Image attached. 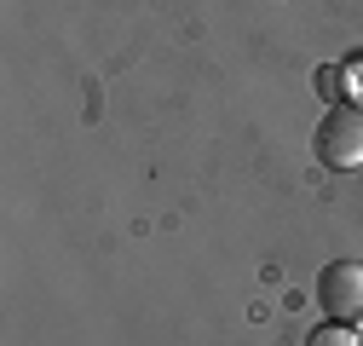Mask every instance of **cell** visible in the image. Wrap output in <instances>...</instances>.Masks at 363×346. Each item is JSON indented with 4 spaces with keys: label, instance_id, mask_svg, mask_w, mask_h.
Returning <instances> with one entry per match:
<instances>
[{
    "label": "cell",
    "instance_id": "6da1fadb",
    "mask_svg": "<svg viewBox=\"0 0 363 346\" xmlns=\"http://www.w3.org/2000/svg\"><path fill=\"white\" fill-rule=\"evenodd\" d=\"M311 150L323 167H357L363 162V104L346 99V104H329L323 121L311 127Z\"/></svg>",
    "mask_w": 363,
    "mask_h": 346
},
{
    "label": "cell",
    "instance_id": "7a4b0ae2",
    "mask_svg": "<svg viewBox=\"0 0 363 346\" xmlns=\"http://www.w3.org/2000/svg\"><path fill=\"white\" fill-rule=\"evenodd\" d=\"M317 306H323L329 323L363 329V266H352V260H329V266L317 272Z\"/></svg>",
    "mask_w": 363,
    "mask_h": 346
},
{
    "label": "cell",
    "instance_id": "3957f363",
    "mask_svg": "<svg viewBox=\"0 0 363 346\" xmlns=\"http://www.w3.org/2000/svg\"><path fill=\"white\" fill-rule=\"evenodd\" d=\"M311 86H317V99H329V104H346V64H317Z\"/></svg>",
    "mask_w": 363,
    "mask_h": 346
},
{
    "label": "cell",
    "instance_id": "277c9868",
    "mask_svg": "<svg viewBox=\"0 0 363 346\" xmlns=\"http://www.w3.org/2000/svg\"><path fill=\"white\" fill-rule=\"evenodd\" d=\"M306 346H357V329H346V323H317L311 335H306Z\"/></svg>",
    "mask_w": 363,
    "mask_h": 346
}]
</instances>
